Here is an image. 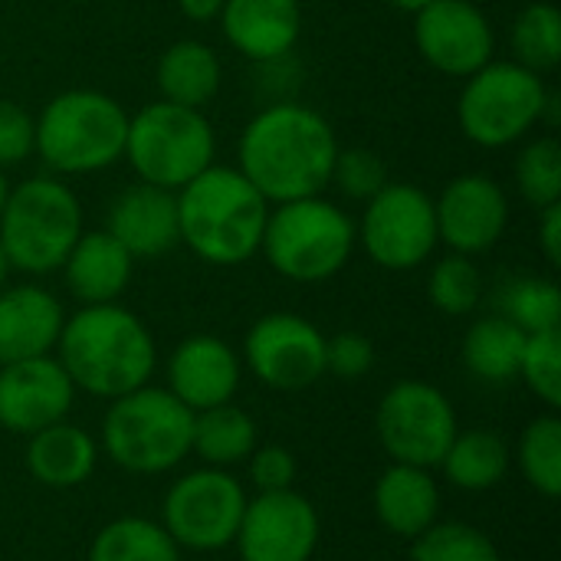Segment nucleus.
Returning a JSON list of instances; mask_svg holds the SVG:
<instances>
[{"label": "nucleus", "mask_w": 561, "mask_h": 561, "mask_svg": "<svg viewBox=\"0 0 561 561\" xmlns=\"http://www.w3.org/2000/svg\"><path fill=\"white\" fill-rule=\"evenodd\" d=\"M339 148L322 112L299 102H273L240 131L237 171L273 207L322 194L332 181Z\"/></svg>", "instance_id": "f257e3e1"}, {"label": "nucleus", "mask_w": 561, "mask_h": 561, "mask_svg": "<svg viewBox=\"0 0 561 561\" xmlns=\"http://www.w3.org/2000/svg\"><path fill=\"white\" fill-rule=\"evenodd\" d=\"M76 391L115 401L141 385H151L158 345L151 329L122 302L82 306L66 316L56 352Z\"/></svg>", "instance_id": "f03ea898"}, {"label": "nucleus", "mask_w": 561, "mask_h": 561, "mask_svg": "<svg viewBox=\"0 0 561 561\" xmlns=\"http://www.w3.org/2000/svg\"><path fill=\"white\" fill-rule=\"evenodd\" d=\"M178 194L181 243L210 266H240L263 247L270 201L237 171V164H210Z\"/></svg>", "instance_id": "7ed1b4c3"}, {"label": "nucleus", "mask_w": 561, "mask_h": 561, "mask_svg": "<svg viewBox=\"0 0 561 561\" xmlns=\"http://www.w3.org/2000/svg\"><path fill=\"white\" fill-rule=\"evenodd\" d=\"M33 154L56 178L99 174L122 161L128 112L99 89H66L53 95L33 118Z\"/></svg>", "instance_id": "20e7f679"}, {"label": "nucleus", "mask_w": 561, "mask_h": 561, "mask_svg": "<svg viewBox=\"0 0 561 561\" xmlns=\"http://www.w3.org/2000/svg\"><path fill=\"white\" fill-rule=\"evenodd\" d=\"M194 411L184 408L168 388L141 385L102 414L99 450L125 473L161 477L191 457Z\"/></svg>", "instance_id": "39448f33"}, {"label": "nucleus", "mask_w": 561, "mask_h": 561, "mask_svg": "<svg viewBox=\"0 0 561 561\" xmlns=\"http://www.w3.org/2000/svg\"><path fill=\"white\" fill-rule=\"evenodd\" d=\"M82 230V204L62 178L36 174L10 184L0 210V247L10 270L26 276L59 273Z\"/></svg>", "instance_id": "423d86ee"}, {"label": "nucleus", "mask_w": 561, "mask_h": 561, "mask_svg": "<svg viewBox=\"0 0 561 561\" xmlns=\"http://www.w3.org/2000/svg\"><path fill=\"white\" fill-rule=\"evenodd\" d=\"M358 247L355 220L322 194L270 207L260 253L289 283H325L339 276Z\"/></svg>", "instance_id": "0eeeda50"}, {"label": "nucleus", "mask_w": 561, "mask_h": 561, "mask_svg": "<svg viewBox=\"0 0 561 561\" xmlns=\"http://www.w3.org/2000/svg\"><path fill=\"white\" fill-rule=\"evenodd\" d=\"M552 89L546 76L516 59H490L463 79L457 99V125L477 148H510L546 125Z\"/></svg>", "instance_id": "6e6552de"}, {"label": "nucleus", "mask_w": 561, "mask_h": 561, "mask_svg": "<svg viewBox=\"0 0 561 561\" xmlns=\"http://www.w3.org/2000/svg\"><path fill=\"white\" fill-rule=\"evenodd\" d=\"M214 154L217 135L201 108L158 99L141 112L128 115L122 158L145 184L181 191L187 181H194L214 164Z\"/></svg>", "instance_id": "1a4fd4ad"}, {"label": "nucleus", "mask_w": 561, "mask_h": 561, "mask_svg": "<svg viewBox=\"0 0 561 561\" xmlns=\"http://www.w3.org/2000/svg\"><path fill=\"white\" fill-rule=\"evenodd\" d=\"M247 486L217 467H194L181 473L161 503V526L187 552H224L233 546L243 510Z\"/></svg>", "instance_id": "9d476101"}, {"label": "nucleus", "mask_w": 561, "mask_h": 561, "mask_svg": "<svg viewBox=\"0 0 561 561\" xmlns=\"http://www.w3.org/2000/svg\"><path fill=\"white\" fill-rule=\"evenodd\" d=\"M355 233L375 266L388 273H411L440 247L434 197L417 184L388 181L371 201H365Z\"/></svg>", "instance_id": "9b49d317"}, {"label": "nucleus", "mask_w": 561, "mask_h": 561, "mask_svg": "<svg viewBox=\"0 0 561 561\" xmlns=\"http://www.w3.org/2000/svg\"><path fill=\"white\" fill-rule=\"evenodd\" d=\"M457 431L460 424L450 398L421 378L394 381L375 411V434L391 463L437 470Z\"/></svg>", "instance_id": "f8f14e48"}, {"label": "nucleus", "mask_w": 561, "mask_h": 561, "mask_svg": "<svg viewBox=\"0 0 561 561\" xmlns=\"http://www.w3.org/2000/svg\"><path fill=\"white\" fill-rule=\"evenodd\" d=\"M240 362L273 391H306L325 378V335L296 312H266L247 329Z\"/></svg>", "instance_id": "ddd939ff"}, {"label": "nucleus", "mask_w": 561, "mask_h": 561, "mask_svg": "<svg viewBox=\"0 0 561 561\" xmlns=\"http://www.w3.org/2000/svg\"><path fill=\"white\" fill-rule=\"evenodd\" d=\"M319 539V510L299 490H283L247 500L233 546L240 561H312Z\"/></svg>", "instance_id": "4468645a"}, {"label": "nucleus", "mask_w": 561, "mask_h": 561, "mask_svg": "<svg viewBox=\"0 0 561 561\" xmlns=\"http://www.w3.org/2000/svg\"><path fill=\"white\" fill-rule=\"evenodd\" d=\"M414 46L431 69L454 79H467L496 59L493 23L470 0H434L414 13Z\"/></svg>", "instance_id": "2eb2a0df"}, {"label": "nucleus", "mask_w": 561, "mask_h": 561, "mask_svg": "<svg viewBox=\"0 0 561 561\" xmlns=\"http://www.w3.org/2000/svg\"><path fill=\"white\" fill-rule=\"evenodd\" d=\"M437 237L450 253H490L510 227V197L490 174H457L434 197Z\"/></svg>", "instance_id": "dca6fc26"}, {"label": "nucleus", "mask_w": 561, "mask_h": 561, "mask_svg": "<svg viewBox=\"0 0 561 561\" xmlns=\"http://www.w3.org/2000/svg\"><path fill=\"white\" fill-rule=\"evenodd\" d=\"M76 385L56 355L0 365V427L10 434H36L69 417Z\"/></svg>", "instance_id": "f3484780"}, {"label": "nucleus", "mask_w": 561, "mask_h": 561, "mask_svg": "<svg viewBox=\"0 0 561 561\" xmlns=\"http://www.w3.org/2000/svg\"><path fill=\"white\" fill-rule=\"evenodd\" d=\"M243 381L240 355L217 335H187L174 345L168 358V391L197 411L230 404Z\"/></svg>", "instance_id": "a211bd4d"}, {"label": "nucleus", "mask_w": 561, "mask_h": 561, "mask_svg": "<svg viewBox=\"0 0 561 561\" xmlns=\"http://www.w3.org/2000/svg\"><path fill=\"white\" fill-rule=\"evenodd\" d=\"M105 230L135 256L158 260L181 243L178 233V194L154 184H128L105 210Z\"/></svg>", "instance_id": "6ab92c4d"}, {"label": "nucleus", "mask_w": 561, "mask_h": 561, "mask_svg": "<svg viewBox=\"0 0 561 561\" xmlns=\"http://www.w3.org/2000/svg\"><path fill=\"white\" fill-rule=\"evenodd\" d=\"M66 309L56 293L36 283L0 289V365L53 355Z\"/></svg>", "instance_id": "aec40b11"}, {"label": "nucleus", "mask_w": 561, "mask_h": 561, "mask_svg": "<svg viewBox=\"0 0 561 561\" xmlns=\"http://www.w3.org/2000/svg\"><path fill=\"white\" fill-rule=\"evenodd\" d=\"M224 39L250 62L270 66L293 53L302 30L299 0H224Z\"/></svg>", "instance_id": "412c9836"}, {"label": "nucleus", "mask_w": 561, "mask_h": 561, "mask_svg": "<svg viewBox=\"0 0 561 561\" xmlns=\"http://www.w3.org/2000/svg\"><path fill=\"white\" fill-rule=\"evenodd\" d=\"M131 273H135V256L105 227L82 230L62 263L66 289L82 306L118 302L131 283Z\"/></svg>", "instance_id": "4be33fe9"}, {"label": "nucleus", "mask_w": 561, "mask_h": 561, "mask_svg": "<svg viewBox=\"0 0 561 561\" xmlns=\"http://www.w3.org/2000/svg\"><path fill=\"white\" fill-rule=\"evenodd\" d=\"M378 523L398 539H417L440 519V483L434 470L391 463L371 493Z\"/></svg>", "instance_id": "5701e85b"}, {"label": "nucleus", "mask_w": 561, "mask_h": 561, "mask_svg": "<svg viewBox=\"0 0 561 561\" xmlns=\"http://www.w3.org/2000/svg\"><path fill=\"white\" fill-rule=\"evenodd\" d=\"M99 440L69 417L26 437V473L46 490H76L99 467Z\"/></svg>", "instance_id": "b1692460"}, {"label": "nucleus", "mask_w": 561, "mask_h": 561, "mask_svg": "<svg viewBox=\"0 0 561 561\" xmlns=\"http://www.w3.org/2000/svg\"><path fill=\"white\" fill-rule=\"evenodd\" d=\"M224 82L220 56L204 39H178L171 43L154 66V85L164 102L204 108Z\"/></svg>", "instance_id": "393cba45"}, {"label": "nucleus", "mask_w": 561, "mask_h": 561, "mask_svg": "<svg viewBox=\"0 0 561 561\" xmlns=\"http://www.w3.org/2000/svg\"><path fill=\"white\" fill-rule=\"evenodd\" d=\"M513 463V450L496 431H457L437 470L460 493H486L496 490Z\"/></svg>", "instance_id": "a878e982"}, {"label": "nucleus", "mask_w": 561, "mask_h": 561, "mask_svg": "<svg viewBox=\"0 0 561 561\" xmlns=\"http://www.w3.org/2000/svg\"><path fill=\"white\" fill-rule=\"evenodd\" d=\"M256 444H260L256 421L243 408H237L233 401L194 414L191 454L204 467L233 470V467L247 463V457L256 450Z\"/></svg>", "instance_id": "bb28decb"}, {"label": "nucleus", "mask_w": 561, "mask_h": 561, "mask_svg": "<svg viewBox=\"0 0 561 561\" xmlns=\"http://www.w3.org/2000/svg\"><path fill=\"white\" fill-rule=\"evenodd\" d=\"M526 332L503 316L477 319L463 335V365L477 381L506 385L519 375Z\"/></svg>", "instance_id": "cd10ccee"}, {"label": "nucleus", "mask_w": 561, "mask_h": 561, "mask_svg": "<svg viewBox=\"0 0 561 561\" xmlns=\"http://www.w3.org/2000/svg\"><path fill=\"white\" fill-rule=\"evenodd\" d=\"M89 561H181V549L158 519L118 516L89 542Z\"/></svg>", "instance_id": "c85d7f7f"}, {"label": "nucleus", "mask_w": 561, "mask_h": 561, "mask_svg": "<svg viewBox=\"0 0 561 561\" xmlns=\"http://www.w3.org/2000/svg\"><path fill=\"white\" fill-rule=\"evenodd\" d=\"M513 59L539 76L559 69L561 62V13L549 0L526 3L510 26Z\"/></svg>", "instance_id": "c756f323"}, {"label": "nucleus", "mask_w": 561, "mask_h": 561, "mask_svg": "<svg viewBox=\"0 0 561 561\" xmlns=\"http://www.w3.org/2000/svg\"><path fill=\"white\" fill-rule=\"evenodd\" d=\"M516 467L526 477V483L546 496H561V421L549 411L526 424L516 444Z\"/></svg>", "instance_id": "7c9ffc66"}, {"label": "nucleus", "mask_w": 561, "mask_h": 561, "mask_svg": "<svg viewBox=\"0 0 561 561\" xmlns=\"http://www.w3.org/2000/svg\"><path fill=\"white\" fill-rule=\"evenodd\" d=\"M496 316L510 319L526 335L561 325V289L549 276H516L496 296Z\"/></svg>", "instance_id": "2f4dec72"}, {"label": "nucleus", "mask_w": 561, "mask_h": 561, "mask_svg": "<svg viewBox=\"0 0 561 561\" xmlns=\"http://www.w3.org/2000/svg\"><path fill=\"white\" fill-rule=\"evenodd\" d=\"M427 299L444 316H470L483 299V273L473 256L447 253L431 266Z\"/></svg>", "instance_id": "473e14b6"}, {"label": "nucleus", "mask_w": 561, "mask_h": 561, "mask_svg": "<svg viewBox=\"0 0 561 561\" xmlns=\"http://www.w3.org/2000/svg\"><path fill=\"white\" fill-rule=\"evenodd\" d=\"M523 201L536 210L561 201V145L556 135H539L523 145L513 168Z\"/></svg>", "instance_id": "72a5a7b5"}, {"label": "nucleus", "mask_w": 561, "mask_h": 561, "mask_svg": "<svg viewBox=\"0 0 561 561\" xmlns=\"http://www.w3.org/2000/svg\"><path fill=\"white\" fill-rule=\"evenodd\" d=\"M414 561H503L496 542L470 523H434L411 542Z\"/></svg>", "instance_id": "f704fd0d"}, {"label": "nucleus", "mask_w": 561, "mask_h": 561, "mask_svg": "<svg viewBox=\"0 0 561 561\" xmlns=\"http://www.w3.org/2000/svg\"><path fill=\"white\" fill-rule=\"evenodd\" d=\"M526 388L549 408H561V329L526 335V348L519 358V375Z\"/></svg>", "instance_id": "c9c22d12"}, {"label": "nucleus", "mask_w": 561, "mask_h": 561, "mask_svg": "<svg viewBox=\"0 0 561 561\" xmlns=\"http://www.w3.org/2000/svg\"><path fill=\"white\" fill-rule=\"evenodd\" d=\"M329 184H335L352 201H371L388 184V168L371 148H339Z\"/></svg>", "instance_id": "e433bc0d"}, {"label": "nucleus", "mask_w": 561, "mask_h": 561, "mask_svg": "<svg viewBox=\"0 0 561 561\" xmlns=\"http://www.w3.org/2000/svg\"><path fill=\"white\" fill-rule=\"evenodd\" d=\"M247 473L256 493H283V490H296V477H299V463L293 457V450L279 447V444H266L247 457Z\"/></svg>", "instance_id": "4c0bfd02"}, {"label": "nucleus", "mask_w": 561, "mask_h": 561, "mask_svg": "<svg viewBox=\"0 0 561 561\" xmlns=\"http://www.w3.org/2000/svg\"><path fill=\"white\" fill-rule=\"evenodd\" d=\"M375 368V345L362 332H339L325 339V375L358 381Z\"/></svg>", "instance_id": "58836bf2"}, {"label": "nucleus", "mask_w": 561, "mask_h": 561, "mask_svg": "<svg viewBox=\"0 0 561 561\" xmlns=\"http://www.w3.org/2000/svg\"><path fill=\"white\" fill-rule=\"evenodd\" d=\"M33 115L13 102V99H0V168H20L23 161L33 158Z\"/></svg>", "instance_id": "ea45409f"}, {"label": "nucleus", "mask_w": 561, "mask_h": 561, "mask_svg": "<svg viewBox=\"0 0 561 561\" xmlns=\"http://www.w3.org/2000/svg\"><path fill=\"white\" fill-rule=\"evenodd\" d=\"M539 250L552 270L561 266V201L539 210Z\"/></svg>", "instance_id": "a19ab883"}, {"label": "nucleus", "mask_w": 561, "mask_h": 561, "mask_svg": "<svg viewBox=\"0 0 561 561\" xmlns=\"http://www.w3.org/2000/svg\"><path fill=\"white\" fill-rule=\"evenodd\" d=\"M178 10L191 20V23H210L220 16L224 0H178Z\"/></svg>", "instance_id": "79ce46f5"}, {"label": "nucleus", "mask_w": 561, "mask_h": 561, "mask_svg": "<svg viewBox=\"0 0 561 561\" xmlns=\"http://www.w3.org/2000/svg\"><path fill=\"white\" fill-rule=\"evenodd\" d=\"M388 3H391L394 10H401V13H411V16H414V13H421L427 3H434V0H388Z\"/></svg>", "instance_id": "37998d69"}, {"label": "nucleus", "mask_w": 561, "mask_h": 561, "mask_svg": "<svg viewBox=\"0 0 561 561\" xmlns=\"http://www.w3.org/2000/svg\"><path fill=\"white\" fill-rule=\"evenodd\" d=\"M10 260H7V253H3V247H0V289L7 286V279H10Z\"/></svg>", "instance_id": "c03bdc74"}, {"label": "nucleus", "mask_w": 561, "mask_h": 561, "mask_svg": "<svg viewBox=\"0 0 561 561\" xmlns=\"http://www.w3.org/2000/svg\"><path fill=\"white\" fill-rule=\"evenodd\" d=\"M7 194H10V181H7V171L0 168V210H3V201H7Z\"/></svg>", "instance_id": "a18cd8bd"}, {"label": "nucleus", "mask_w": 561, "mask_h": 561, "mask_svg": "<svg viewBox=\"0 0 561 561\" xmlns=\"http://www.w3.org/2000/svg\"><path fill=\"white\" fill-rule=\"evenodd\" d=\"M470 3H480L483 7V3H493V0H470Z\"/></svg>", "instance_id": "49530a36"}, {"label": "nucleus", "mask_w": 561, "mask_h": 561, "mask_svg": "<svg viewBox=\"0 0 561 561\" xmlns=\"http://www.w3.org/2000/svg\"><path fill=\"white\" fill-rule=\"evenodd\" d=\"M523 561H526V559H523Z\"/></svg>", "instance_id": "de8ad7c7"}]
</instances>
